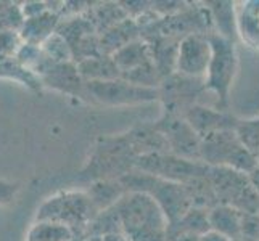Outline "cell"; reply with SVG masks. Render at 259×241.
<instances>
[{"label":"cell","mask_w":259,"mask_h":241,"mask_svg":"<svg viewBox=\"0 0 259 241\" xmlns=\"http://www.w3.org/2000/svg\"><path fill=\"white\" fill-rule=\"evenodd\" d=\"M116 216L127 241H164V212L148 193L127 195L119 203Z\"/></svg>","instance_id":"obj_1"},{"label":"cell","mask_w":259,"mask_h":241,"mask_svg":"<svg viewBox=\"0 0 259 241\" xmlns=\"http://www.w3.org/2000/svg\"><path fill=\"white\" fill-rule=\"evenodd\" d=\"M92 201L84 193H60L49 198L37 211V222H50L68 227L81 225L89 220Z\"/></svg>","instance_id":"obj_2"},{"label":"cell","mask_w":259,"mask_h":241,"mask_svg":"<svg viewBox=\"0 0 259 241\" xmlns=\"http://www.w3.org/2000/svg\"><path fill=\"white\" fill-rule=\"evenodd\" d=\"M208 40L211 45V61L206 71V84L208 88L216 92L222 102H226L237 69L235 47L227 37H222V35H212Z\"/></svg>","instance_id":"obj_3"},{"label":"cell","mask_w":259,"mask_h":241,"mask_svg":"<svg viewBox=\"0 0 259 241\" xmlns=\"http://www.w3.org/2000/svg\"><path fill=\"white\" fill-rule=\"evenodd\" d=\"M87 90L94 98L105 105H136L151 102L156 98L155 88L142 87L118 77L87 82Z\"/></svg>","instance_id":"obj_4"},{"label":"cell","mask_w":259,"mask_h":241,"mask_svg":"<svg viewBox=\"0 0 259 241\" xmlns=\"http://www.w3.org/2000/svg\"><path fill=\"white\" fill-rule=\"evenodd\" d=\"M211 61V45L208 39L201 35H187L181 42L177 53V69L187 76L206 74Z\"/></svg>","instance_id":"obj_5"},{"label":"cell","mask_w":259,"mask_h":241,"mask_svg":"<svg viewBox=\"0 0 259 241\" xmlns=\"http://www.w3.org/2000/svg\"><path fill=\"white\" fill-rule=\"evenodd\" d=\"M42 84L50 85L61 92L74 93L82 88V76L77 66L68 63H50L39 73Z\"/></svg>","instance_id":"obj_6"},{"label":"cell","mask_w":259,"mask_h":241,"mask_svg":"<svg viewBox=\"0 0 259 241\" xmlns=\"http://www.w3.org/2000/svg\"><path fill=\"white\" fill-rule=\"evenodd\" d=\"M57 20L58 18L55 15H52L50 12L31 18V20H26L21 26V32H20L21 40L26 43H31V45L40 47L52 34H55L53 29L57 26Z\"/></svg>","instance_id":"obj_7"},{"label":"cell","mask_w":259,"mask_h":241,"mask_svg":"<svg viewBox=\"0 0 259 241\" xmlns=\"http://www.w3.org/2000/svg\"><path fill=\"white\" fill-rule=\"evenodd\" d=\"M113 63L116 65L119 73H132L137 68L148 63L147 49L142 43L131 42L122 45L113 53Z\"/></svg>","instance_id":"obj_8"},{"label":"cell","mask_w":259,"mask_h":241,"mask_svg":"<svg viewBox=\"0 0 259 241\" xmlns=\"http://www.w3.org/2000/svg\"><path fill=\"white\" fill-rule=\"evenodd\" d=\"M0 77L18 80L31 88H39L42 85L39 76L24 68L15 57H0Z\"/></svg>","instance_id":"obj_9"},{"label":"cell","mask_w":259,"mask_h":241,"mask_svg":"<svg viewBox=\"0 0 259 241\" xmlns=\"http://www.w3.org/2000/svg\"><path fill=\"white\" fill-rule=\"evenodd\" d=\"M77 69L82 77L89 79V82H92V80H110L119 76V71L113 63V60L103 61V58L98 57H89L77 66Z\"/></svg>","instance_id":"obj_10"},{"label":"cell","mask_w":259,"mask_h":241,"mask_svg":"<svg viewBox=\"0 0 259 241\" xmlns=\"http://www.w3.org/2000/svg\"><path fill=\"white\" fill-rule=\"evenodd\" d=\"M209 225L212 227V231H218V233L229 238L238 233L240 220L235 211H232L229 208H218L211 212Z\"/></svg>","instance_id":"obj_11"},{"label":"cell","mask_w":259,"mask_h":241,"mask_svg":"<svg viewBox=\"0 0 259 241\" xmlns=\"http://www.w3.org/2000/svg\"><path fill=\"white\" fill-rule=\"evenodd\" d=\"M42 53L46 55L47 60H50L52 63H68L73 57L69 43L60 32L52 34L50 37L40 45Z\"/></svg>","instance_id":"obj_12"},{"label":"cell","mask_w":259,"mask_h":241,"mask_svg":"<svg viewBox=\"0 0 259 241\" xmlns=\"http://www.w3.org/2000/svg\"><path fill=\"white\" fill-rule=\"evenodd\" d=\"M73 233L68 227L50 224V222H39L29 233V241H69Z\"/></svg>","instance_id":"obj_13"},{"label":"cell","mask_w":259,"mask_h":241,"mask_svg":"<svg viewBox=\"0 0 259 241\" xmlns=\"http://www.w3.org/2000/svg\"><path fill=\"white\" fill-rule=\"evenodd\" d=\"M23 43L20 34L12 29L0 31V57H15V53Z\"/></svg>","instance_id":"obj_14"},{"label":"cell","mask_w":259,"mask_h":241,"mask_svg":"<svg viewBox=\"0 0 259 241\" xmlns=\"http://www.w3.org/2000/svg\"><path fill=\"white\" fill-rule=\"evenodd\" d=\"M16 191H18V183L0 180V204L12 201Z\"/></svg>","instance_id":"obj_15"},{"label":"cell","mask_w":259,"mask_h":241,"mask_svg":"<svg viewBox=\"0 0 259 241\" xmlns=\"http://www.w3.org/2000/svg\"><path fill=\"white\" fill-rule=\"evenodd\" d=\"M256 7H253V12H256V15L254 13H251V12H248L246 13V18H245V23H246V32L249 34V35H254V34H257L259 32V4H254Z\"/></svg>","instance_id":"obj_16"},{"label":"cell","mask_w":259,"mask_h":241,"mask_svg":"<svg viewBox=\"0 0 259 241\" xmlns=\"http://www.w3.org/2000/svg\"><path fill=\"white\" fill-rule=\"evenodd\" d=\"M200 241H229V238L218 233V231H209V233H204Z\"/></svg>","instance_id":"obj_17"},{"label":"cell","mask_w":259,"mask_h":241,"mask_svg":"<svg viewBox=\"0 0 259 241\" xmlns=\"http://www.w3.org/2000/svg\"><path fill=\"white\" fill-rule=\"evenodd\" d=\"M102 241H127V238L124 235H118V233H106Z\"/></svg>","instance_id":"obj_18"}]
</instances>
